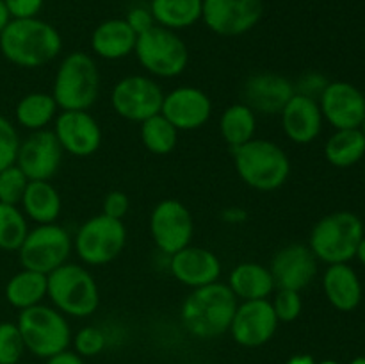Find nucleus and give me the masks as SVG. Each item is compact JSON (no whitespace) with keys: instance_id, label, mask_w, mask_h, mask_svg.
<instances>
[{"instance_id":"3","label":"nucleus","mask_w":365,"mask_h":364,"mask_svg":"<svg viewBox=\"0 0 365 364\" xmlns=\"http://www.w3.org/2000/svg\"><path fill=\"white\" fill-rule=\"evenodd\" d=\"M232 156L239 178L255 191H277L291 177L287 152L271 139L253 138L232 150Z\"/></svg>"},{"instance_id":"28","label":"nucleus","mask_w":365,"mask_h":364,"mask_svg":"<svg viewBox=\"0 0 365 364\" xmlns=\"http://www.w3.org/2000/svg\"><path fill=\"white\" fill-rule=\"evenodd\" d=\"M59 114V107L53 100L52 93L32 91L21 96L14 107V120L16 125L29 132L45 131L56 116Z\"/></svg>"},{"instance_id":"4","label":"nucleus","mask_w":365,"mask_h":364,"mask_svg":"<svg viewBox=\"0 0 365 364\" xmlns=\"http://www.w3.org/2000/svg\"><path fill=\"white\" fill-rule=\"evenodd\" d=\"M100 95V71L91 54L70 52L57 66L52 96L61 111H89Z\"/></svg>"},{"instance_id":"48","label":"nucleus","mask_w":365,"mask_h":364,"mask_svg":"<svg viewBox=\"0 0 365 364\" xmlns=\"http://www.w3.org/2000/svg\"><path fill=\"white\" fill-rule=\"evenodd\" d=\"M349 364H365V357H364V355L355 357V359H353L351 363H349Z\"/></svg>"},{"instance_id":"5","label":"nucleus","mask_w":365,"mask_h":364,"mask_svg":"<svg viewBox=\"0 0 365 364\" xmlns=\"http://www.w3.org/2000/svg\"><path fill=\"white\" fill-rule=\"evenodd\" d=\"M365 236L364 223L351 211H335L321 218L310 231L309 248L324 264H341L355 259Z\"/></svg>"},{"instance_id":"25","label":"nucleus","mask_w":365,"mask_h":364,"mask_svg":"<svg viewBox=\"0 0 365 364\" xmlns=\"http://www.w3.org/2000/svg\"><path fill=\"white\" fill-rule=\"evenodd\" d=\"M227 285L239 302L264 300L273 295L277 289L269 268L260 263H253V261L235 264L228 273Z\"/></svg>"},{"instance_id":"16","label":"nucleus","mask_w":365,"mask_h":364,"mask_svg":"<svg viewBox=\"0 0 365 364\" xmlns=\"http://www.w3.org/2000/svg\"><path fill=\"white\" fill-rule=\"evenodd\" d=\"M324 121L335 131L360 128L365 118V95L355 84L346 81L328 82L317 98Z\"/></svg>"},{"instance_id":"50","label":"nucleus","mask_w":365,"mask_h":364,"mask_svg":"<svg viewBox=\"0 0 365 364\" xmlns=\"http://www.w3.org/2000/svg\"><path fill=\"white\" fill-rule=\"evenodd\" d=\"M360 131H362L364 136H365V118H364V123H362V127H360Z\"/></svg>"},{"instance_id":"6","label":"nucleus","mask_w":365,"mask_h":364,"mask_svg":"<svg viewBox=\"0 0 365 364\" xmlns=\"http://www.w3.org/2000/svg\"><path fill=\"white\" fill-rule=\"evenodd\" d=\"M48 278V295L52 305L70 318H88L98 310L100 289L95 277L82 264L64 263Z\"/></svg>"},{"instance_id":"21","label":"nucleus","mask_w":365,"mask_h":364,"mask_svg":"<svg viewBox=\"0 0 365 364\" xmlns=\"http://www.w3.org/2000/svg\"><path fill=\"white\" fill-rule=\"evenodd\" d=\"M170 273L185 288L196 289L220 280L223 266L212 250L189 245L170 256Z\"/></svg>"},{"instance_id":"36","label":"nucleus","mask_w":365,"mask_h":364,"mask_svg":"<svg viewBox=\"0 0 365 364\" xmlns=\"http://www.w3.org/2000/svg\"><path fill=\"white\" fill-rule=\"evenodd\" d=\"M20 141L21 139L16 131V125L9 118L0 114V171L16 163Z\"/></svg>"},{"instance_id":"15","label":"nucleus","mask_w":365,"mask_h":364,"mask_svg":"<svg viewBox=\"0 0 365 364\" xmlns=\"http://www.w3.org/2000/svg\"><path fill=\"white\" fill-rule=\"evenodd\" d=\"M56 134L63 152L73 157H91L102 145V127L89 111H61L53 120Z\"/></svg>"},{"instance_id":"26","label":"nucleus","mask_w":365,"mask_h":364,"mask_svg":"<svg viewBox=\"0 0 365 364\" xmlns=\"http://www.w3.org/2000/svg\"><path fill=\"white\" fill-rule=\"evenodd\" d=\"M20 209L27 220L36 225L57 223L63 211V200L50 181H29L20 200Z\"/></svg>"},{"instance_id":"39","label":"nucleus","mask_w":365,"mask_h":364,"mask_svg":"<svg viewBox=\"0 0 365 364\" xmlns=\"http://www.w3.org/2000/svg\"><path fill=\"white\" fill-rule=\"evenodd\" d=\"M328 82L330 81H328L324 75L317 74V71H309V74L302 75V77L294 82V89L298 95L310 96V98L317 100L321 96V93L324 91Z\"/></svg>"},{"instance_id":"31","label":"nucleus","mask_w":365,"mask_h":364,"mask_svg":"<svg viewBox=\"0 0 365 364\" xmlns=\"http://www.w3.org/2000/svg\"><path fill=\"white\" fill-rule=\"evenodd\" d=\"M365 156V136L360 128L335 131L324 143V157L335 168H351Z\"/></svg>"},{"instance_id":"35","label":"nucleus","mask_w":365,"mask_h":364,"mask_svg":"<svg viewBox=\"0 0 365 364\" xmlns=\"http://www.w3.org/2000/svg\"><path fill=\"white\" fill-rule=\"evenodd\" d=\"M27 184L29 178L25 177V173L16 164L2 170L0 171V202L20 206V200L24 196Z\"/></svg>"},{"instance_id":"34","label":"nucleus","mask_w":365,"mask_h":364,"mask_svg":"<svg viewBox=\"0 0 365 364\" xmlns=\"http://www.w3.org/2000/svg\"><path fill=\"white\" fill-rule=\"evenodd\" d=\"M25 352L18 325L13 321L0 323V364H18Z\"/></svg>"},{"instance_id":"12","label":"nucleus","mask_w":365,"mask_h":364,"mask_svg":"<svg viewBox=\"0 0 365 364\" xmlns=\"http://www.w3.org/2000/svg\"><path fill=\"white\" fill-rule=\"evenodd\" d=\"M150 236L159 252L173 256L191 245L195 218L180 200L164 198L150 214Z\"/></svg>"},{"instance_id":"51","label":"nucleus","mask_w":365,"mask_h":364,"mask_svg":"<svg viewBox=\"0 0 365 364\" xmlns=\"http://www.w3.org/2000/svg\"><path fill=\"white\" fill-rule=\"evenodd\" d=\"M18 364H20V363H18Z\"/></svg>"},{"instance_id":"7","label":"nucleus","mask_w":365,"mask_h":364,"mask_svg":"<svg viewBox=\"0 0 365 364\" xmlns=\"http://www.w3.org/2000/svg\"><path fill=\"white\" fill-rule=\"evenodd\" d=\"M16 325L25 350L41 359L64 352L71 343V328L66 316L45 303L20 310Z\"/></svg>"},{"instance_id":"22","label":"nucleus","mask_w":365,"mask_h":364,"mask_svg":"<svg viewBox=\"0 0 365 364\" xmlns=\"http://www.w3.org/2000/svg\"><path fill=\"white\" fill-rule=\"evenodd\" d=\"M282 131L296 145H310L319 138L324 118L317 100L296 93L278 114Z\"/></svg>"},{"instance_id":"2","label":"nucleus","mask_w":365,"mask_h":364,"mask_svg":"<svg viewBox=\"0 0 365 364\" xmlns=\"http://www.w3.org/2000/svg\"><path fill=\"white\" fill-rule=\"evenodd\" d=\"M239 300L225 282L191 289L180 307L185 330L198 339H214L230 330Z\"/></svg>"},{"instance_id":"42","label":"nucleus","mask_w":365,"mask_h":364,"mask_svg":"<svg viewBox=\"0 0 365 364\" xmlns=\"http://www.w3.org/2000/svg\"><path fill=\"white\" fill-rule=\"evenodd\" d=\"M11 18H36L41 13L45 0H4Z\"/></svg>"},{"instance_id":"19","label":"nucleus","mask_w":365,"mask_h":364,"mask_svg":"<svg viewBox=\"0 0 365 364\" xmlns=\"http://www.w3.org/2000/svg\"><path fill=\"white\" fill-rule=\"evenodd\" d=\"M317 263L319 261L316 259L309 245L291 243L274 253L267 268L273 275L277 289L303 291L316 278Z\"/></svg>"},{"instance_id":"23","label":"nucleus","mask_w":365,"mask_h":364,"mask_svg":"<svg viewBox=\"0 0 365 364\" xmlns=\"http://www.w3.org/2000/svg\"><path fill=\"white\" fill-rule=\"evenodd\" d=\"M323 293L328 303L341 313H351L362 302V282L348 263L328 264L323 273Z\"/></svg>"},{"instance_id":"47","label":"nucleus","mask_w":365,"mask_h":364,"mask_svg":"<svg viewBox=\"0 0 365 364\" xmlns=\"http://www.w3.org/2000/svg\"><path fill=\"white\" fill-rule=\"evenodd\" d=\"M356 259L360 261V264L365 268V236L362 238V241H360L359 248H356Z\"/></svg>"},{"instance_id":"20","label":"nucleus","mask_w":365,"mask_h":364,"mask_svg":"<svg viewBox=\"0 0 365 364\" xmlns=\"http://www.w3.org/2000/svg\"><path fill=\"white\" fill-rule=\"evenodd\" d=\"M245 103L252 107L255 114L277 116L282 113L289 100L296 95L294 82L282 74L260 71L246 79L242 86Z\"/></svg>"},{"instance_id":"33","label":"nucleus","mask_w":365,"mask_h":364,"mask_svg":"<svg viewBox=\"0 0 365 364\" xmlns=\"http://www.w3.org/2000/svg\"><path fill=\"white\" fill-rule=\"evenodd\" d=\"M29 231V220L20 206L0 202V250L18 252Z\"/></svg>"},{"instance_id":"40","label":"nucleus","mask_w":365,"mask_h":364,"mask_svg":"<svg viewBox=\"0 0 365 364\" xmlns=\"http://www.w3.org/2000/svg\"><path fill=\"white\" fill-rule=\"evenodd\" d=\"M128 207H130L128 196L120 189H114V191H109L103 196L102 214L114 218V220H123L128 213Z\"/></svg>"},{"instance_id":"45","label":"nucleus","mask_w":365,"mask_h":364,"mask_svg":"<svg viewBox=\"0 0 365 364\" xmlns=\"http://www.w3.org/2000/svg\"><path fill=\"white\" fill-rule=\"evenodd\" d=\"M285 364H316V360H314L312 355H307V353H298V355H292Z\"/></svg>"},{"instance_id":"17","label":"nucleus","mask_w":365,"mask_h":364,"mask_svg":"<svg viewBox=\"0 0 365 364\" xmlns=\"http://www.w3.org/2000/svg\"><path fill=\"white\" fill-rule=\"evenodd\" d=\"M160 114L178 132L196 131L212 116V100L203 89L195 86H178L164 93Z\"/></svg>"},{"instance_id":"9","label":"nucleus","mask_w":365,"mask_h":364,"mask_svg":"<svg viewBox=\"0 0 365 364\" xmlns=\"http://www.w3.org/2000/svg\"><path fill=\"white\" fill-rule=\"evenodd\" d=\"M127 245L123 220L96 214L86 220L73 236V252L88 266H106L121 256Z\"/></svg>"},{"instance_id":"1","label":"nucleus","mask_w":365,"mask_h":364,"mask_svg":"<svg viewBox=\"0 0 365 364\" xmlns=\"http://www.w3.org/2000/svg\"><path fill=\"white\" fill-rule=\"evenodd\" d=\"M63 50L59 31L41 18H11L0 32V54L18 68H41Z\"/></svg>"},{"instance_id":"32","label":"nucleus","mask_w":365,"mask_h":364,"mask_svg":"<svg viewBox=\"0 0 365 364\" xmlns=\"http://www.w3.org/2000/svg\"><path fill=\"white\" fill-rule=\"evenodd\" d=\"M139 136L145 148L155 156H168L177 148L178 131L160 113L139 123Z\"/></svg>"},{"instance_id":"8","label":"nucleus","mask_w":365,"mask_h":364,"mask_svg":"<svg viewBox=\"0 0 365 364\" xmlns=\"http://www.w3.org/2000/svg\"><path fill=\"white\" fill-rule=\"evenodd\" d=\"M138 63L153 79H173L184 74L189 63V50L178 32L153 25L138 36L134 49Z\"/></svg>"},{"instance_id":"18","label":"nucleus","mask_w":365,"mask_h":364,"mask_svg":"<svg viewBox=\"0 0 365 364\" xmlns=\"http://www.w3.org/2000/svg\"><path fill=\"white\" fill-rule=\"evenodd\" d=\"M63 156L64 152L56 134L45 128L31 132L24 141H20L14 164L24 171L29 181H50L59 171Z\"/></svg>"},{"instance_id":"38","label":"nucleus","mask_w":365,"mask_h":364,"mask_svg":"<svg viewBox=\"0 0 365 364\" xmlns=\"http://www.w3.org/2000/svg\"><path fill=\"white\" fill-rule=\"evenodd\" d=\"M274 314H277L280 323H291L299 318L303 310V300L299 291H292V289H277L274 298L271 302Z\"/></svg>"},{"instance_id":"41","label":"nucleus","mask_w":365,"mask_h":364,"mask_svg":"<svg viewBox=\"0 0 365 364\" xmlns=\"http://www.w3.org/2000/svg\"><path fill=\"white\" fill-rule=\"evenodd\" d=\"M125 21L130 25V29L138 36L143 34V32H146L148 29H152L153 25H155V20H153L152 16V11H150V7L146 6L132 7V9L127 13V16H125Z\"/></svg>"},{"instance_id":"44","label":"nucleus","mask_w":365,"mask_h":364,"mask_svg":"<svg viewBox=\"0 0 365 364\" xmlns=\"http://www.w3.org/2000/svg\"><path fill=\"white\" fill-rule=\"evenodd\" d=\"M46 364H84V360H82V357L78 353L64 350V352L57 353V355L48 357Z\"/></svg>"},{"instance_id":"30","label":"nucleus","mask_w":365,"mask_h":364,"mask_svg":"<svg viewBox=\"0 0 365 364\" xmlns=\"http://www.w3.org/2000/svg\"><path fill=\"white\" fill-rule=\"evenodd\" d=\"M257 132V114L245 102L228 106L220 118V134L232 150L252 141Z\"/></svg>"},{"instance_id":"29","label":"nucleus","mask_w":365,"mask_h":364,"mask_svg":"<svg viewBox=\"0 0 365 364\" xmlns=\"http://www.w3.org/2000/svg\"><path fill=\"white\" fill-rule=\"evenodd\" d=\"M148 7L155 25L177 32L202 20L203 0H150Z\"/></svg>"},{"instance_id":"13","label":"nucleus","mask_w":365,"mask_h":364,"mask_svg":"<svg viewBox=\"0 0 365 364\" xmlns=\"http://www.w3.org/2000/svg\"><path fill=\"white\" fill-rule=\"evenodd\" d=\"M264 16V0H203L202 21L223 38L248 34Z\"/></svg>"},{"instance_id":"37","label":"nucleus","mask_w":365,"mask_h":364,"mask_svg":"<svg viewBox=\"0 0 365 364\" xmlns=\"http://www.w3.org/2000/svg\"><path fill=\"white\" fill-rule=\"evenodd\" d=\"M71 341H73L75 353H78L81 357H95L106 350L107 335L100 327L88 325V327L81 328L75 338H71Z\"/></svg>"},{"instance_id":"10","label":"nucleus","mask_w":365,"mask_h":364,"mask_svg":"<svg viewBox=\"0 0 365 364\" xmlns=\"http://www.w3.org/2000/svg\"><path fill=\"white\" fill-rule=\"evenodd\" d=\"M71 252L73 238L63 225H36L18 248V259L21 268L48 275L68 263Z\"/></svg>"},{"instance_id":"11","label":"nucleus","mask_w":365,"mask_h":364,"mask_svg":"<svg viewBox=\"0 0 365 364\" xmlns=\"http://www.w3.org/2000/svg\"><path fill=\"white\" fill-rule=\"evenodd\" d=\"M164 91L150 75H127L114 84L110 106L114 113L127 121L143 123L160 113Z\"/></svg>"},{"instance_id":"14","label":"nucleus","mask_w":365,"mask_h":364,"mask_svg":"<svg viewBox=\"0 0 365 364\" xmlns=\"http://www.w3.org/2000/svg\"><path fill=\"white\" fill-rule=\"evenodd\" d=\"M278 323L271 300H248L239 302L228 332L237 345L259 348L273 339Z\"/></svg>"},{"instance_id":"43","label":"nucleus","mask_w":365,"mask_h":364,"mask_svg":"<svg viewBox=\"0 0 365 364\" xmlns=\"http://www.w3.org/2000/svg\"><path fill=\"white\" fill-rule=\"evenodd\" d=\"M221 218H223L225 223L228 225H242L248 221V211L242 209V207L232 206L227 207V209L221 213Z\"/></svg>"},{"instance_id":"49","label":"nucleus","mask_w":365,"mask_h":364,"mask_svg":"<svg viewBox=\"0 0 365 364\" xmlns=\"http://www.w3.org/2000/svg\"><path fill=\"white\" fill-rule=\"evenodd\" d=\"M316 364H339V363H337V360L328 359V360H321V363H316Z\"/></svg>"},{"instance_id":"46","label":"nucleus","mask_w":365,"mask_h":364,"mask_svg":"<svg viewBox=\"0 0 365 364\" xmlns=\"http://www.w3.org/2000/svg\"><path fill=\"white\" fill-rule=\"evenodd\" d=\"M11 21V14L9 11H7L6 4H4V0H0V32L6 29V25Z\"/></svg>"},{"instance_id":"27","label":"nucleus","mask_w":365,"mask_h":364,"mask_svg":"<svg viewBox=\"0 0 365 364\" xmlns=\"http://www.w3.org/2000/svg\"><path fill=\"white\" fill-rule=\"evenodd\" d=\"M48 295V278L45 273L21 268L6 282L4 296L11 307L18 310L43 303Z\"/></svg>"},{"instance_id":"24","label":"nucleus","mask_w":365,"mask_h":364,"mask_svg":"<svg viewBox=\"0 0 365 364\" xmlns=\"http://www.w3.org/2000/svg\"><path fill=\"white\" fill-rule=\"evenodd\" d=\"M138 34L125 21V18H109L93 31L91 50L96 57L106 61H120L134 54Z\"/></svg>"}]
</instances>
